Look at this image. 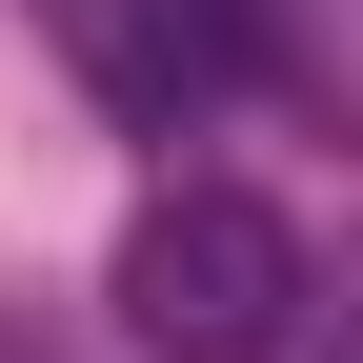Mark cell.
I'll return each mask as SVG.
<instances>
[{
	"label": "cell",
	"instance_id": "cell-2",
	"mask_svg": "<svg viewBox=\"0 0 363 363\" xmlns=\"http://www.w3.org/2000/svg\"><path fill=\"white\" fill-rule=\"evenodd\" d=\"M40 40H61L121 121H222L242 61H262V0H40Z\"/></svg>",
	"mask_w": 363,
	"mask_h": 363
},
{
	"label": "cell",
	"instance_id": "cell-3",
	"mask_svg": "<svg viewBox=\"0 0 363 363\" xmlns=\"http://www.w3.org/2000/svg\"><path fill=\"white\" fill-rule=\"evenodd\" d=\"M323 363H363V303H343V343H323Z\"/></svg>",
	"mask_w": 363,
	"mask_h": 363
},
{
	"label": "cell",
	"instance_id": "cell-1",
	"mask_svg": "<svg viewBox=\"0 0 363 363\" xmlns=\"http://www.w3.org/2000/svg\"><path fill=\"white\" fill-rule=\"evenodd\" d=\"M303 303H323V262H303V222L242 202V182H162V202L121 222V343L142 363H283Z\"/></svg>",
	"mask_w": 363,
	"mask_h": 363
}]
</instances>
